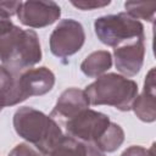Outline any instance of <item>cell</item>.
<instances>
[{"mask_svg":"<svg viewBox=\"0 0 156 156\" xmlns=\"http://www.w3.org/2000/svg\"><path fill=\"white\" fill-rule=\"evenodd\" d=\"M41 60L39 37L33 29H22L10 18H0V62L15 73L32 68Z\"/></svg>","mask_w":156,"mask_h":156,"instance_id":"cell-1","label":"cell"},{"mask_svg":"<svg viewBox=\"0 0 156 156\" xmlns=\"http://www.w3.org/2000/svg\"><path fill=\"white\" fill-rule=\"evenodd\" d=\"M16 133L46 155H50L63 136L60 123L51 116L30 106L20 107L13 115Z\"/></svg>","mask_w":156,"mask_h":156,"instance_id":"cell-2","label":"cell"},{"mask_svg":"<svg viewBox=\"0 0 156 156\" xmlns=\"http://www.w3.org/2000/svg\"><path fill=\"white\" fill-rule=\"evenodd\" d=\"M84 91L93 106L107 105L127 112L138 95V84L122 74L106 73L87 85Z\"/></svg>","mask_w":156,"mask_h":156,"instance_id":"cell-3","label":"cell"},{"mask_svg":"<svg viewBox=\"0 0 156 156\" xmlns=\"http://www.w3.org/2000/svg\"><path fill=\"white\" fill-rule=\"evenodd\" d=\"M94 29L98 39L111 48H117L136 40H145L143 23L126 12L105 15L96 18Z\"/></svg>","mask_w":156,"mask_h":156,"instance_id":"cell-4","label":"cell"},{"mask_svg":"<svg viewBox=\"0 0 156 156\" xmlns=\"http://www.w3.org/2000/svg\"><path fill=\"white\" fill-rule=\"evenodd\" d=\"M63 124L68 136L95 145L106 133L111 121L110 117L102 112L85 108Z\"/></svg>","mask_w":156,"mask_h":156,"instance_id":"cell-5","label":"cell"},{"mask_svg":"<svg viewBox=\"0 0 156 156\" xmlns=\"http://www.w3.org/2000/svg\"><path fill=\"white\" fill-rule=\"evenodd\" d=\"M85 41V32L80 22L65 18L58 22L50 34V51L58 58H66L78 52Z\"/></svg>","mask_w":156,"mask_h":156,"instance_id":"cell-6","label":"cell"},{"mask_svg":"<svg viewBox=\"0 0 156 156\" xmlns=\"http://www.w3.org/2000/svg\"><path fill=\"white\" fill-rule=\"evenodd\" d=\"M61 16V7L55 1L29 0L21 4L17 17L23 26L43 28L55 23Z\"/></svg>","mask_w":156,"mask_h":156,"instance_id":"cell-7","label":"cell"},{"mask_svg":"<svg viewBox=\"0 0 156 156\" xmlns=\"http://www.w3.org/2000/svg\"><path fill=\"white\" fill-rule=\"evenodd\" d=\"M55 85V74L48 67L28 68L18 73V88L22 100L48 94Z\"/></svg>","mask_w":156,"mask_h":156,"instance_id":"cell-8","label":"cell"},{"mask_svg":"<svg viewBox=\"0 0 156 156\" xmlns=\"http://www.w3.org/2000/svg\"><path fill=\"white\" fill-rule=\"evenodd\" d=\"M145 57L144 40H136L113 49L115 66L124 77H133L143 67Z\"/></svg>","mask_w":156,"mask_h":156,"instance_id":"cell-9","label":"cell"},{"mask_svg":"<svg viewBox=\"0 0 156 156\" xmlns=\"http://www.w3.org/2000/svg\"><path fill=\"white\" fill-rule=\"evenodd\" d=\"M90 102L84 90L78 88H68L58 96L54 110L50 116L55 121L66 122L74 116H77L80 111L89 108Z\"/></svg>","mask_w":156,"mask_h":156,"instance_id":"cell-10","label":"cell"},{"mask_svg":"<svg viewBox=\"0 0 156 156\" xmlns=\"http://www.w3.org/2000/svg\"><path fill=\"white\" fill-rule=\"evenodd\" d=\"M132 110L135 116L146 123L156 119V84H155V68H151L144 80V88L140 95H136Z\"/></svg>","mask_w":156,"mask_h":156,"instance_id":"cell-11","label":"cell"},{"mask_svg":"<svg viewBox=\"0 0 156 156\" xmlns=\"http://www.w3.org/2000/svg\"><path fill=\"white\" fill-rule=\"evenodd\" d=\"M23 102L18 88V73L0 65V112L7 106Z\"/></svg>","mask_w":156,"mask_h":156,"instance_id":"cell-12","label":"cell"},{"mask_svg":"<svg viewBox=\"0 0 156 156\" xmlns=\"http://www.w3.org/2000/svg\"><path fill=\"white\" fill-rule=\"evenodd\" d=\"M49 156H106L94 144L79 141L67 134L61 138L58 144Z\"/></svg>","mask_w":156,"mask_h":156,"instance_id":"cell-13","label":"cell"},{"mask_svg":"<svg viewBox=\"0 0 156 156\" xmlns=\"http://www.w3.org/2000/svg\"><path fill=\"white\" fill-rule=\"evenodd\" d=\"M112 66V55L107 50H98L89 54L80 63L82 72L89 78H98Z\"/></svg>","mask_w":156,"mask_h":156,"instance_id":"cell-14","label":"cell"},{"mask_svg":"<svg viewBox=\"0 0 156 156\" xmlns=\"http://www.w3.org/2000/svg\"><path fill=\"white\" fill-rule=\"evenodd\" d=\"M124 141V132L122 127L115 122H111L106 133L100 138L95 146L102 152H113L116 151Z\"/></svg>","mask_w":156,"mask_h":156,"instance_id":"cell-15","label":"cell"},{"mask_svg":"<svg viewBox=\"0 0 156 156\" xmlns=\"http://www.w3.org/2000/svg\"><path fill=\"white\" fill-rule=\"evenodd\" d=\"M126 13L135 20H145L151 22L155 17L156 2H145V1H126L124 2Z\"/></svg>","mask_w":156,"mask_h":156,"instance_id":"cell-16","label":"cell"},{"mask_svg":"<svg viewBox=\"0 0 156 156\" xmlns=\"http://www.w3.org/2000/svg\"><path fill=\"white\" fill-rule=\"evenodd\" d=\"M9 156H49L37 149L34 145L29 143H21L17 144L9 154Z\"/></svg>","mask_w":156,"mask_h":156,"instance_id":"cell-17","label":"cell"},{"mask_svg":"<svg viewBox=\"0 0 156 156\" xmlns=\"http://www.w3.org/2000/svg\"><path fill=\"white\" fill-rule=\"evenodd\" d=\"M71 4L83 11H90V10H95V9H101L105 6H108L111 4L110 0H78L74 1L72 0Z\"/></svg>","mask_w":156,"mask_h":156,"instance_id":"cell-18","label":"cell"},{"mask_svg":"<svg viewBox=\"0 0 156 156\" xmlns=\"http://www.w3.org/2000/svg\"><path fill=\"white\" fill-rule=\"evenodd\" d=\"M22 1H0V18H11L17 15Z\"/></svg>","mask_w":156,"mask_h":156,"instance_id":"cell-19","label":"cell"},{"mask_svg":"<svg viewBox=\"0 0 156 156\" xmlns=\"http://www.w3.org/2000/svg\"><path fill=\"white\" fill-rule=\"evenodd\" d=\"M121 156H155V144H152L149 149L140 145H132L127 147Z\"/></svg>","mask_w":156,"mask_h":156,"instance_id":"cell-20","label":"cell"}]
</instances>
